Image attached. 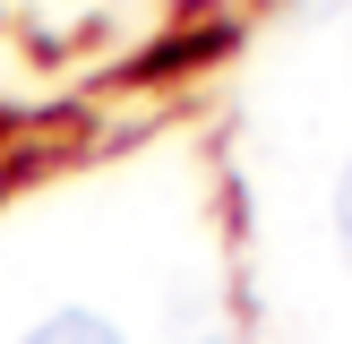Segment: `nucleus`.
<instances>
[{"mask_svg":"<svg viewBox=\"0 0 352 344\" xmlns=\"http://www.w3.org/2000/svg\"><path fill=\"white\" fill-rule=\"evenodd\" d=\"M336 233H344V258H352V172H344V189H336Z\"/></svg>","mask_w":352,"mask_h":344,"instance_id":"2","label":"nucleus"},{"mask_svg":"<svg viewBox=\"0 0 352 344\" xmlns=\"http://www.w3.org/2000/svg\"><path fill=\"white\" fill-rule=\"evenodd\" d=\"M26 344H120V336H112L103 319H86V310H60V319H43Z\"/></svg>","mask_w":352,"mask_h":344,"instance_id":"1","label":"nucleus"}]
</instances>
